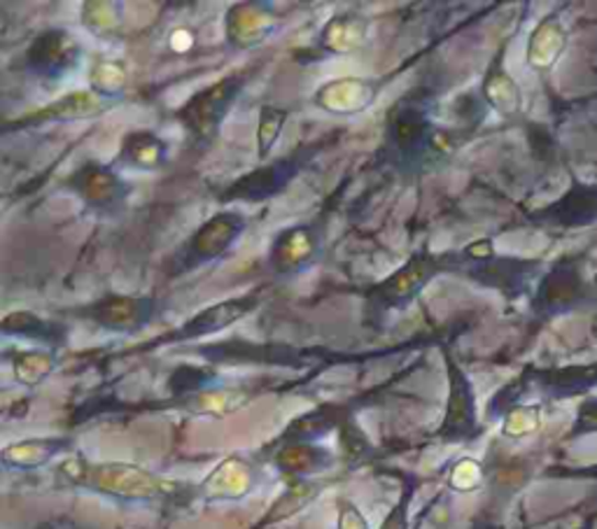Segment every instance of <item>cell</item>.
<instances>
[{"instance_id":"obj_8","label":"cell","mask_w":597,"mask_h":529,"mask_svg":"<svg viewBox=\"0 0 597 529\" xmlns=\"http://www.w3.org/2000/svg\"><path fill=\"white\" fill-rule=\"evenodd\" d=\"M432 271H434V262L418 257L397 273L394 278L386 280L381 287H378L376 289L378 297H381L386 303H402L415 295V289H418L432 276Z\"/></svg>"},{"instance_id":"obj_6","label":"cell","mask_w":597,"mask_h":529,"mask_svg":"<svg viewBox=\"0 0 597 529\" xmlns=\"http://www.w3.org/2000/svg\"><path fill=\"white\" fill-rule=\"evenodd\" d=\"M78 54V45L61 31H49L28 49V61L38 70H64Z\"/></svg>"},{"instance_id":"obj_13","label":"cell","mask_w":597,"mask_h":529,"mask_svg":"<svg viewBox=\"0 0 597 529\" xmlns=\"http://www.w3.org/2000/svg\"><path fill=\"white\" fill-rule=\"evenodd\" d=\"M124 154L131 159L129 163H134V166L150 169V166H157V163H161V159H164V145H161V140H157L150 134H136L126 140Z\"/></svg>"},{"instance_id":"obj_14","label":"cell","mask_w":597,"mask_h":529,"mask_svg":"<svg viewBox=\"0 0 597 529\" xmlns=\"http://www.w3.org/2000/svg\"><path fill=\"white\" fill-rule=\"evenodd\" d=\"M597 386V367H574L555 371L549 378V388L560 394H576Z\"/></svg>"},{"instance_id":"obj_3","label":"cell","mask_w":597,"mask_h":529,"mask_svg":"<svg viewBox=\"0 0 597 529\" xmlns=\"http://www.w3.org/2000/svg\"><path fill=\"white\" fill-rule=\"evenodd\" d=\"M245 229V222L241 215H215L213 220L194 235L190 245L192 254L198 260H213L225 254L233 241L239 239V233Z\"/></svg>"},{"instance_id":"obj_15","label":"cell","mask_w":597,"mask_h":529,"mask_svg":"<svg viewBox=\"0 0 597 529\" xmlns=\"http://www.w3.org/2000/svg\"><path fill=\"white\" fill-rule=\"evenodd\" d=\"M487 96H491V101L495 103L497 111H502L504 115H512L518 111L520 105V94L516 84L504 76V72H497L495 78L487 80Z\"/></svg>"},{"instance_id":"obj_18","label":"cell","mask_w":597,"mask_h":529,"mask_svg":"<svg viewBox=\"0 0 597 529\" xmlns=\"http://www.w3.org/2000/svg\"><path fill=\"white\" fill-rule=\"evenodd\" d=\"M576 434H590V432H597V399L593 401H586V404L582 406V411H578V419H576Z\"/></svg>"},{"instance_id":"obj_12","label":"cell","mask_w":597,"mask_h":529,"mask_svg":"<svg viewBox=\"0 0 597 529\" xmlns=\"http://www.w3.org/2000/svg\"><path fill=\"white\" fill-rule=\"evenodd\" d=\"M425 138H427V119L423 117V113L415 111V107L400 113V117L394 119V142L400 150L415 152Z\"/></svg>"},{"instance_id":"obj_2","label":"cell","mask_w":597,"mask_h":529,"mask_svg":"<svg viewBox=\"0 0 597 529\" xmlns=\"http://www.w3.org/2000/svg\"><path fill=\"white\" fill-rule=\"evenodd\" d=\"M450 371V399H448V413L444 434L450 439H460V436H469L477 425L474 415V394L469 388V380L460 373L454 361H448Z\"/></svg>"},{"instance_id":"obj_16","label":"cell","mask_w":597,"mask_h":529,"mask_svg":"<svg viewBox=\"0 0 597 529\" xmlns=\"http://www.w3.org/2000/svg\"><path fill=\"white\" fill-rule=\"evenodd\" d=\"M287 113L285 111H276V107H264L262 113V126H260V154L266 157L268 150L274 148V142L283 129Z\"/></svg>"},{"instance_id":"obj_5","label":"cell","mask_w":597,"mask_h":529,"mask_svg":"<svg viewBox=\"0 0 597 529\" xmlns=\"http://www.w3.org/2000/svg\"><path fill=\"white\" fill-rule=\"evenodd\" d=\"M76 187L96 208H113L115 204H119L126 192L117 175L99 166L84 169L76 180Z\"/></svg>"},{"instance_id":"obj_11","label":"cell","mask_w":597,"mask_h":529,"mask_svg":"<svg viewBox=\"0 0 597 529\" xmlns=\"http://www.w3.org/2000/svg\"><path fill=\"white\" fill-rule=\"evenodd\" d=\"M313 248H315V243L309 235V231L295 229V231L285 233L283 239L276 243L274 260H276L278 268H297L313 257Z\"/></svg>"},{"instance_id":"obj_4","label":"cell","mask_w":597,"mask_h":529,"mask_svg":"<svg viewBox=\"0 0 597 529\" xmlns=\"http://www.w3.org/2000/svg\"><path fill=\"white\" fill-rule=\"evenodd\" d=\"M92 318L105 326H111V330H138L140 324L152 318V301L113 297L96 303Z\"/></svg>"},{"instance_id":"obj_10","label":"cell","mask_w":597,"mask_h":529,"mask_svg":"<svg viewBox=\"0 0 597 529\" xmlns=\"http://www.w3.org/2000/svg\"><path fill=\"white\" fill-rule=\"evenodd\" d=\"M289 173H292V171L287 169V161L278 163V166H268V169L250 173L248 177L237 182V185H233L231 189H227L225 200H233V198L257 200L262 196L274 194L283 185V182L289 177Z\"/></svg>"},{"instance_id":"obj_9","label":"cell","mask_w":597,"mask_h":529,"mask_svg":"<svg viewBox=\"0 0 597 529\" xmlns=\"http://www.w3.org/2000/svg\"><path fill=\"white\" fill-rule=\"evenodd\" d=\"M252 306H255V299H237V301H227V303H220V306H213V308L204 310L202 315H196L190 324H185L183 336H202V334H210V332L222 330V326L248 315Z\"/></svg>"},{"instance_id":"obj_1","label":"cell","mask_w":597,"mask_h":529,"mask_svg":"<svg viewBox=\"0 0 597 529\" xmlns=\"http://www.w3.org/2000/svg\"><path fill=\"white\" fill-rule=\"evenodd\" d=\"M239 94V80L229 78L225 82H217L208 91H202L196 99L187 103L185 111H180V117L185 119L190 129L198 136H210L220 119L227 115L229 103Z\"/></svg>"},{"instance_id":"obj_7","label":"cell","mask_w":597,"mask_h":529,"mask_svg":"<svg viewBox=\"0 0 597 529\" xmlns=\"http://www.w3.org/2000/svg\"><path fill=\"white\" fill-rule=\"evenodd\" d=\"M567 43L565 28L560 26L555 16H549V20L541 22L530 38V51H528V61L537 70H547L551 68L560 54H563Z\"/></svg>"},{"instance_id":"obj_17","label":"cell","mask_w":597,"mask_h":529,"mask_svg":"<svg viewBox=\"0 0 597 529\" xmlns=\"http://www.w3.org/2000/svg\"><path fill=\"white\" fill-rule=\"evenodd\" d=\"M539 425V409L528 406V409H518L509 415V423H506L504 432L509 436H526L535 432Z\"/></svg>"}]
</instances>
